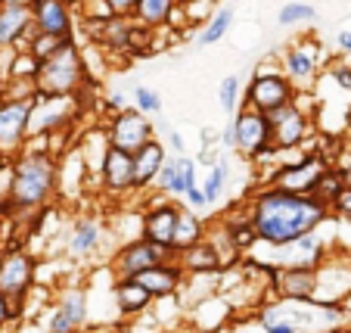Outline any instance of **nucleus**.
I'll return each mask as SVG.
<instances>
[{
    "mask_svg": "<svg viewBox=\"0 0 351 333\" xmlns=\"http://www.w3.org/2000/svg\"><path fill=\"white\" fill-rule=\"evenodd\" d=\"M32 28L53 38H75V10L69 0H28Z\"/></svg>",
    "mask_w": 351,
    "mask_h": 333,
    "instance_id": "nucleus-16",
    "label": "nucleus"
},
{
    "mask_svg": "<svg viewBox=\"0 0 351 333\" xmlns=\"http://www.w3.org/2000/svg\"><path fill=\"white\" fill-rule=\"evenodd\" d=\"M134 280H137L146 293L153 296V302H168V299H174V296H178L180 280H184V268H180L178 259L171 255V259L159 262V265L134 274Z\"/></svg>",
    "mask_w": 351,
    "mask_h": 333,
    "instance_id": "nucleus-18",
    "label": "nucleus"
},
{
    "mask_svg": "<svg viewBox=\"0 0 351 333\" xmlns=\"http://www.w3.org/2000/svg\"><path fill=\"white\" fill-rule=\"evenodd\" d=\"M178 3H193V0H178Z\"/></svg>",
    "mask_w": 351,
    "mask_h": 333,
    "instance_id": "nucleus-55",
    "label": "nucleus"
},
{
    "mask_svg": "<svg viewBox=\"0 0 351 333\" xmlns=\"http://www.w3.org/2000/svg\"><path fill=\"white\" fill-rule=\"evenodd\" d=\"M10 56H13V50H0V97H3L10 81Z\"/></svg>",
    "mask_w": 351,
    "mask_h": 333,
    "instance_id": "nucleus-46",
    "label": "nucleus"
},
{
    "mask_svg": "<svg viewBox=\"0 0 351 333\" xmlns=\"http://www.w3.org/2000/svg\"><path fill=\"white\" fill-rule=\"evenodd\" d=\"M267 122H271V147L277 150L280 156L302 150L308 143V134L314 131L311 113L302 109L298 100H292L289 106H280V109H274V113H267Z\"/></svg>",
    "mask_w": 351,
    "mask_h": 333,
    "instance_id": "nucleus-8",
    "label": "nucleus"
},
{
    "mask_svg": "<svg viewBox=\"0 0 351 333\" xmlns=\"http://www.w3.org/2000/svg\"><path fill=\"white\" fill-rule=\"evenodd\" d=\"M56 172L60 156L50 147L28 140L25 147L10 159V215L7 221H16L22 215H34L56 200Z\"/></svg>",
    "mask_w": 351,
    "mask_h": 333,
    "instance_id": "nucleus-2",
    "label": "nucleus"
},
{
    "mask_svg": "<svg viewBox=\"0 0 351 333\" xmlns=\"http://www.w3.org/2000/svg\"><path fill=\"white\" fill-rule=\"evenodd\" d=\"M174 259H178V265L184 268V274H215V271H221L218 253L212 249L208 240L193 243V246H186L184 253H178Z\"/></svg>",
    "mask_w": 351,
    "mask_h": 333,
    "instance_id": "nucleus-26",
    "label": "nucleus"
},
{
    "mask_svg": "<svg viewBox=\"0 0 351 333\" xmlns=\"http://www.w3.org/2000/svg\"><path fill=\"white\" fill-rule=\"evenodd\" d=\"M165 156H168V150L159 137L146 140L140 150H134L131 153V190L134 194L153 190V181H156V174H159Z\"/></svg>",
    "mask_w": 351,
    "mask_h": 333,
    "instance_id": "nucleus-19",
    "label": "nucleus"
},
{
    "mask_svg": "<svg viewBox=\"0 0 351 333\" xmlns=\"http://www.w3.org/2000/svg\"><path fill=\"white\" fill-rule=\"evenodd\" d=\"M336 50H342L345 56H351V28H342V32H336Z\"/></svg>",
    "mask_w": 351,
    "mask_h": 333,
    "instance_id": "nucleus-47",
    "label": "nucleus"
},
{
    "mask_svg": "<svg viewBox=\"0 0 351 333\" xmlns=\"http://www.w3.org/2000/svg\"><path fill=\"white\" fill-rule=\"evenodd\" d=\"M180 206L171 196H153L149 206L140 212V237L146 243H156V246L168 249L171 246V233H174V221H178ZM171 253V249H168Z\"/></svg>",
    "mask_w": 351,
    "mask_h": 333,
    "instance_id": "nucleus-15",
    "label": "nucleus"
},
{
    "mask_svg": "<svg viewBox=\"0 0 351 333\" xmlns=\"http://www.w3.org/2000/svg\"><path fill=\"white\" fill-rule=\"evenodd\" d=\"M193 159H196V165H215V162H218V153H215L212 147H202L199 156H193Z\"/></svg>",
    "mask_w": 351,
    "mask_h": 333,
    "instance_id": "nucleus-49",
    "label": "nucleus"
},
{
    "mask_svg": "<svg viewBox=\"0 0 351 333\" xmlns=\"http://www.w3.org/2000/svg\"><path fill=\"white\" fill-rule=\"evenodd\" d=\"M32 32L28 0H0V50H22Z\"/></svg>",
    "mask_w": 351,
    "mask_h": 333,
    "instance_id": "nucleus-17",
    "label": "nucleus"
},
{
    "mask_svg": "<svg viewBox=\"0 0 351 333\" xmlns=\"http://www.w3.org/2000/svg\"><path fill=\"white\" fill-rule=\"evenodd\" d=\"M233 19H237V10H233V7H221V10H215V13L206 19L202 32H199L196 47H212V44H221V41H224L227 34H230Z\"/></svg>",
    "mask_w": 351,
    "mask_h": 333,
    "instance_id": "nucleus-29",
    "label": "nucleus"
},
{
    "mask_svg": "<svg viewBox=\"0 0 351 333\" xmlns=\"http://www.w3.org/2000/svg\"><path fill=\"white\" fill-rule=\"evenodd\" d=\"M112 302H115V308H119V314L134 318V314L149 312L153 296L146 293V290L140 287L134 277H115L112 280Z\"/></svg>",
    "mask_w": 351,
    "mask_h": 333,
    "instance_id": "nucleus-23",
    "label": "nucleus"
},
{
    "mask_svg": "<svg viewBox=\"0 0 351 333\" xmlns=\"http://www.w3.org/2000/svg\"><path fill=\"white\" fill-rule=\"evenodd\" d=\"M109 7V13L112 16H125V19H131V13H134V3L137 0H103Z\"/></svg>",
    "mask_w": 351,
    "mask_h": 333,
    "instance_id": "nucleus-44",
    "label": "nucleus"
},
{
    "mask_svg": "<svg viewBox=\"0 0 351 333\" xmlns=\"http://www.w3.org/2000/svg\"><path fill=\"white\" fill-rule=\"evenodd\" d=\"M38 280V259L22 243L0 246V296L13 302V318H19L25 299Z\"/></svg>",
    "mask_w": 351,
    "mask_h": 333,
    "instance_id": "nucleus-4",
    "label": "nucleus"
},
{
    "mask_svg": "<svg viewBox=\"0 0 351 333\" xmlns=\"http://www.w3.org/2000/svg\"><path fill=\"white\" fill-rule=\"evenodd\" d=\"M131 103H128V97H125V91H112V93H106V109L109 113H121V109H128Z\"/></svg>",
    "mask_w": 351,
    "mask_h": 333,
    "instance_id": "nucleus-45",
    "label": "nucleus"
},
{
    "mask_svg": "<svg viewBox=\"0 0 351 333\" xmlns=\"http://www.w3.org/2000/svg\"><path fill=\"white\" fill-rule=\"evenodd\" d=\"M221 227L227 231V237H230L233 249H237L239 255H243V253H252V249L258 246V237H255L252 225H249V218H245V209L224 215V218H221Z\"/></svg>",
    "mask_w": 351,
    "mask_h": 333,
    "instance_id": "nucleus-27",
    "label": "nucleus"
},
{
    "mask_svg": "<svg viewBox=\"0 0 351 333\" xmlns=\"http://www.w3.org/2000/svg\"><path fill=\"white\" fill-rule=\"evenodd\" d=\"M320 66H324V50L317 47V41H298L280 56V72L298 93L314 87V81L320 78Z\"/></svg>",
    "mask_w": 351,
    "mask_h": 333,
    "instance_id": "nucleus-12",
    "label": "nucleus"
},
{
    "mask_svg": "<svg viewBox=\"0 0 351 333\" xmlns=\"http://www.w3.org/2000/svg\"><path fill=\"white\" fill-rule=\"evenodd\" d=\"M38 66L40 62L28 50H13V56H10V81H32L34 84Z\"/></svg>",
    "mask_w": 351,
    "mask_h": 333,
    "instance_id": "nucleus-36",
    "label": "nucleus"
},
{
    "mask_svg": "<svg viewBox=\"0 0 351 333\" xmlns=\"http://www.w3.org/2000/svg\"><path fill=\"white\" fill-rule=\"evenodd\" d=\"M233 150L255 162L267 147H271V122L265 113H255L249 106H239L233 113Z\"/></svg>",
    "mask_w": 351,
    "mask_h": 333,
    "instance_id": "nucleus-11",
    "label": "nucleus"
},
{
    "mask_svg": "<svg viewBox=\"0 0 351 333\" xmlns=\"http://www.w3.org/2000/svg\"><path fill=\"white\" fill-rule=\"evenodd\" d=\"M218 106H221V113H227V115H233L239 106H243V78H239L237 72L221 78V84H218Z\"/></svg>",
    "mask_w": 351,
    "mask_h": 333,
    "instance_id": "nucleus-33",
    "label": "nucleus"
},
{
    "mask_svg": "<svg viewBox=\"0 0 351 333\" xmlns=\"http://www.w3.org/2000/svg\"><path fill=\"white\" fill-rule=\"evenodd\" d=\"M131 106L143 115H159L162 113V93L149 84H137L131 91Z\"/></svg>",
    "mask_w": 351,
    "mask_h": 333,
    "instance_id": "nucleus-35",
    "label": "nucleus"
},
{
    "mask_svg": "<svg viewBox=\"0 0 351 333\" xmlns=\"http://www.w3.org/2000/svg\"><path fill=\"white\" fill-rule=\"evenodd\" d=\"M255 268H261L267 277V290L274 293V299L283 302H311L314 287H317V268L305 265H267L258 262Z\"/></svg>",
    "mask_w": 351,
    "mask_h": 333,
    "instance_id": "nucleus-9",
    "label": "nucleus"
},
{
    "mask_svg": "<svg viewBox=\"0 0 351 333\" xmlns=\"http://www.w3.org/2000/svg\"><path fill=\"white\" fill-rule=\"evenodd\" d=\"M56 308H62V312L69 314V318L75 321V324L84 330L87 321H90V308H87V290L81 287H66L60 293V299H56Z\"/></svg>",
    "mask_w": 351,
    "mask_h": 333,
    "instance_id": "nucleus-31",
    "label": "nucleus"
},
{
    "mask_svg": "<svg viewBox=\"0 0 351 333\" xmlns=\"http://www.w3.org/2000/svg\"><path fill=\"white\" fill-rule=\"evenodd\" d=\"M0 215H10V165L0 172Z\"/></svg>",
    "mask_w": 351,
    "mask_h": 333,
    "instance_id": "nucleus-43",
    "label": "nucleus"
},
{
    "mask_svg": "<svg viewBox=\"0 0 351 333\" xmlns=\"http://www.w3.org/2000/svg\"><path fill=\"white\" fill-rule=\"evenodd\" d=\"M28 113H32V100L0 97V153L7 159H13L28 143Z\"/></svg>",
    "mask_w": 351,
    "mask_h": 333,
    "instance_id": "nucleus-14",
    "label": "nucleus"
},
{
    "mask_svg": "<svg viewBox=\"0 0 351 333\" xmlns=\"http://www.w3.org/2000/svg\"><path fill=\"white\" fill-rule=\"evenodd\" d=\"M62 41H66V38H53V34L32 32V34H28V41H25V47H22V50H28V54H32L38 62H44L47 56H53L56 50H60Z\"/></svg>",
    "mask_w": 351,
    "mask_h": 333,
    "instance_id": "nucleus-37",
    "label": "nucleus"
},
{
    "mask_svg": "<svg viewBox=\"0 0 351 333\" xmlns=\"http://www.w3.org/2000/svg\"><path fill=\"white\" fill-rule=\"evenodd\" d=\"M342 187H345L342 168H339V165H326L324 172H320V178L314 181V187H311V194H308V196H314L317 203H324V206L330 209V203L342 194Z\"/></svg>",
    "mask_w": 351,
    "mask_h": 333,
    "instance_id": "nucleus-30",
    "label": "nucleus"
},
{
    "mask_svg": "<svg viewBox=\"0 0 351 333\" xmlns=\"http://www.w3.org/2000/svg\"><path fill=\"white\" fill-rule=\"evenodd\" d=\"M10 321H16V318H13V302L0 296V330H3Z\"/></svg>",
    "mask_w": 351,
    "mask_h": 333,
    "instance_id": "nucleus-48",
    "label": "nucleus"
},
{
    "mask_svg": "<svg viewBox=\"0 0 351 333\" xmlns=\"http://www.w3.org/2000/svg\"><path fill=\"white\" fill-rule=\"evenodd\" d=\"M295 87L289 84V78H286L283 72H280V66H258L252 72V78H249V84L243 87V106L255 109V113H274V109L280 106H289L292 100H295Z\"/></svg>",
    "mask_w": 351,
    "mask_h": 333,
    "instance_id": "nucleus-6",
    "label": "nucleus"
},
{
    "mask_svg": "<svg viewBox=\"0 0 351 333\" xmlns=\"http://www.w3.org/2000/svg\"><path fill=\"white\" fill-rule=\"evenodd\" d=\"M221 147H224V150H233V122H227L224 131H221Z\"/></svg>",
    "mask_w": 351,
    "mask_h": 333,
    "instance_id": "nucleus-50",
    "label": "nucleus"
},
{
    "mask_svg": "<svg viewBox=\"0 0 351 333\" xmlns=\"http://www.w3.org/2000/svg\"><path fill=\"white\" fill-rule=\"evenodd\" d=\"M326 168V159L317 153H302L295 150L292 159L280 156L277 162L271 165V172L261 178V187H280L286 194H311L314 181L320 178V172Z\"/></svg>",
    "mask_w": 351,
    "mask_h": 333,
    "instance_id": "nucleus-5",
    "label": "nucleus"
},
{
    "mask_svg": "<svg viewBox=\"0 0 351 333\" xmlns=\"http://www.w3.org/2000/svg\"><path fill=\"white\" fill-rule=\"evenodd\" d=\"M47 333H81V327L75 324L72 318H69L62 308H50V314H47Z\"/></svg>",
    "mask_w": 351,
    "mask_h": 333,
    "instance_id": "nucleus-38",
    "label": "nucleus"
},
{
    "mask_svg": "<svg viewBox=\"0 0 351 333\" xmlns=\"http://www.w3.org/2000/svg\"><path fill=\"white\" fill-rule=\"evenodd\" d=\"M81 115V97H47L34 93L28 113V137H53L62 134Z\"/></svg>",
    "mask_w": 351,
    "mask_h": 333,
    "instance_id": "nucleus-7",
    "label": "nucleus"
},
{
    "mask_svg": "<svg viewBox=\"0 0 351 333\" xmlns=\"http://www.w3.org/2000/svg\"><path fill=\"white\" fill-rule=\"evenodd\" d=\"M206 231H208V221L202 218V212H193V209L180 206L178 212V221H174V233H171V255L184 253L186 246H193V243L206 240Z\"/></svg>",
    "mask_w": 351,
    "mask_h": 333,
    "instance_id": "nucleus-24",
    "label": "nucleus"
},
{
    "mask_svg": "<svg viewBox=\"0 0 351 333\" xmlns=\"http://www.w3.org/2000/svg\"><path fill=\"white\" fill-rule=\"evenodd\" d=\"M10 165V159H7V156H3V153H0V172H3V168H7Z\"/></svg>",
    "mask_w": 351,
    "mask_h": 333,
    "instance_id": "nucleus-53",
    "label": "nucleus"
},
{
    "mask_svg": "<svg viewBox=\"0 0 351 333\" xmlns=\"http://www.w3.org/2000/svg\"><path fill=\"white\" fill-rule=\"evenodd\" d=\"M326 78H332L345 93H351V62H332L326 69Z\"/></svg>",
    "mask_w": 351,
    "mask_h": 333,
    "instance_id": "nucleus-41",
    "label": "nucleus"
},
{
    "mask_svg": "<svg viewBox=\"0 0 351 333\" xmlns=\"http://www.w3.org/2000/svg\"><path fill=\"white\" fill-rule=\"evenodd\" d=\"M180 203H184L186 209H193V212H206L208 203H206V194H202V187H199V181L193 187H186L184 196H180Z\"/></svg>",
    "mask_w": 351,
    "mask_h": 333,
    "instance_id": "nucleus-40",
    "label": "nucleus"
},
{
    "mask_svg": "<svg viewBox=\"0 0 351 333\" xmlns=\"http://www.w3.org/2000/svg\"><path fill=\"white\" fill-rule=\"evenodd\" d=\"M87 84H93V81L87 75L84 56H81V47L75 44V38L62 41L60 50L53 56H47L34 75V91L47 93V97H75Z\"/></svg>",
    "mask_w": 351,
    "mask_h": 333,
    "instance_id": "nucleus-3",
    "label": "nucleus"
},
{
    "mask_svg": "<svg viewBox=\"0 0 351 333\" xmlns=\"http://www.w3.org/2000/svg\"><path fill=\"white\" fill-rule=\"evenodd\" d=\"M174 10H178V0H137L131 22L146 28V32H162V28L171 25Z\"/></svg>",
    "mask_w": 351,
    "mask_h": 333,
    "instance_id": "nucleus-25",
    "label": "nucleus"
},
{
    "mask_svg": "<svg viewBox=\"0 0 351 333\" xmlns=\"http://www.w3.org/2000/svg\"><path fill=\"white\" fill-rule=\"evenodd\" d=\"M190 314H193V327H199L202 333H218L221 327H227L230 324V318H233V302L227 299L224 293H212V296H206L202 302H196V306L190 308Z\"/></svg>",
    "mask_w": 351,
    "mask_h": 333,
    "instance_id": "nucleus-22",
    "label": "nucleus"
},
{
    "mask_svg": "<svg viewBox=\"0 0 351 333\" xmlns=\"http://www.w3.org/2000/svg\"><path fill=\"white\" fill-rule=\"evenodd\" d=\"M3 233H7V218L0 215V246H3Z\"/></svg>",
    "mask_w": 351,
    "mask_h": 333,
    "instance_id": "nucleus-52",
    "label": "nucleus"
},
{
    "mask_svg": "<svg viewBox=\"0 0 351 333\" xmlns=\"http://www.w3.org/2000/svg\"><path fill=\"white\" fill-rule=\"evenodd\" d=\"M165 150H168V156H184L186 153L184 134H180L178 128H165Z\"/></svg>",
    "mask_w": 351,
    "mask_h": 333,
    "instance_id": "nucleus-42",
    "label": "nucleus"
},
{
    "mask_svg": "<svg viewBox=\"0 0 351 333\" xmlns=\"http://www.w3.org/2000/svg\"><path fill=\"white\" fill-rule=\"evenodd\" d=\"M103 128H106L109 147L121 150V153H134V150L143 147L146 140L156 137L153 119H149V115H143V113H137L134 106L121 109V113H112Z\"/></svg>",
    "mask_w": 351,
    "mask_h": 333,
    "instance_id": "nucleus-10",
    "label": "nucleus"
},
{
    "mask_svg": "<svg viewBox=\"0 0 351 333\" xmlns=\"http://www.w3.org/2000/svg\"><path fill=\"white\" fill-rule=\"evenodd\" d=\"M317 19V7L311 3H302V0H289L283 7L277 10V22L283 28H295V25H305V22H314Z\"/></svg>",
    "mask_w": 351,
    "mask_h": 333,
    "instance_id": "nucleus-34",
    "label": "nucleus"
},
{
    "mask_svg": "<svg viewBox=\"0 0 351 333\" xmlns=\"http://www.w3.org/2000/svg\"><path fill=\"white\" fill-rule=\"evenodd\" d=\"M199 181V165L193 156H174V178H171V190H168V196L171 200H180L184 196L186 187H193Z\"/></svg>",
    "mask_w": 351,
    "mask_h": 333,
    "instance_id": "nucleus-32",
    "label": "nucleus"
},
{
    "mask_svg": "<svg viewBox=\"0 0 351 333\" xmlns=\"http://www.w3.org/2000/svg\"><path fill=\"white\" fill-rule=\"evenodd\" d=\"M165 259H171L168 249L156 246V243H146L143 237H134V240H125L109 255V271H112V277H134V274L159 265Z\"/></svg>",
    "mask_w": 351,
    "mask_h": 333,
    "instance_id": "nucleus-13",
    "label": "nucleus"
},
{
    "mask_svg": "<svg viewBox=\"0 0 351 333\" xmlns=\"http://www.w3.org/2000/svg\"><path fill=\"white\" fill-rule=\"evenodd\" d=\"M330 215H336L339 221L351 225V187H342V194L330 203Z\"/></svg>",
    "mask_w": 351,
    "mask_h": 333,
    "instance_id": "nucleus-39",
    "label": "nucleus"
},
{
    "mask_svg": "<svg viewBox=\"0 0 351 333\" xmlns=\"http://www.w3.org/2000/svg\"><path fill=\"white\" fill-rule=\"evenodd\" d=\"M339 168H342V178H345V187H351V156H345L342 162H336Z\"/></svg>",
    "mask_w": 351,
    "mask_h": 333,
    "instance_id": "nucleus-51",
    "label": "nucleus"
},
{
    "mask_svg": "<svg viewBox=\"0 0 351 333\" xmlns=\"http://www.w3.org/2000/svg\"><path fill=\"white\" fill-rule=\"evenodd\" d=\"M245 218L252 225L261 246L280 249L292 240L324 227L332 221L330 209L305 194H286L280 187H258L249 200L243 203Z\"/></svg>",
    "mask_w": 351,
    "mask_h": 333,
    "instance_id": "nucleus-1",
    "label": "nucleus"
},
{
    "mask_svg": "<svg viewBox=\"0 0 351 333\" xmlns=\"http://www.w3.org/2000/svg\"><path fill=\"white\" fill-rule=\"evenodd\" d=\"M97 181L109 196L134 194L131 190V153H121V150L109 147L106 156H103V162H99Z\"/></svg>",
    "mask_w": 351,
    "mask_h": 333,
    "instance_id": "nucleus-20",
    "label": "nucleus"
},
{
    "mask_svg": "<svg viewBox=\"0 0 351 333\" xmlns=\"http://www.w3.org/2000/svg\"><path fill=\"white\" fill-rule=\"evenodd\" d=\"M339 333H351V318L345 321V327H342V330H339Z\"/></svg>",
    "mask_w": 351,
    "mask_h": 333,
    "instance_id": "nucleus-54",
    "label": "nucleus"
},
{
    "mask_svg": "<svg viewBox=\"0 0 351 333\" xmlns=\"http://www.w3.org/2000/svg\"><path fill=\"white\" fill-rule=\"evenodd\" d=\"M199 187H202V194H206L208 209L218 206V203L224 200L227 187H230V159H227V156H218V162L208 165L206 181H199Z\"/></svg>",
    "mask_w": 351,
    "mask_h": 333,
    "instance_id": "nucleus-28",
    "label": "nucleus"
},
{
    "mask_svg": "<svg viewBox=\"0 0 351 333\" xmlns=\"http://www.w3.org/2000/svg\"><path fill=\"white\" fill-rule=\"evenodd\" d=\"M66 249L72 259H84V262L93 259V255H99V249H103V225H99L93 215L75 218L72 231H69Z\"/></svg>",
    "mask_w": 351,
    "mask_h": 333,
    "instance_id": "nucleus-21",
    "label": "nucleus"
}]
</instances>
